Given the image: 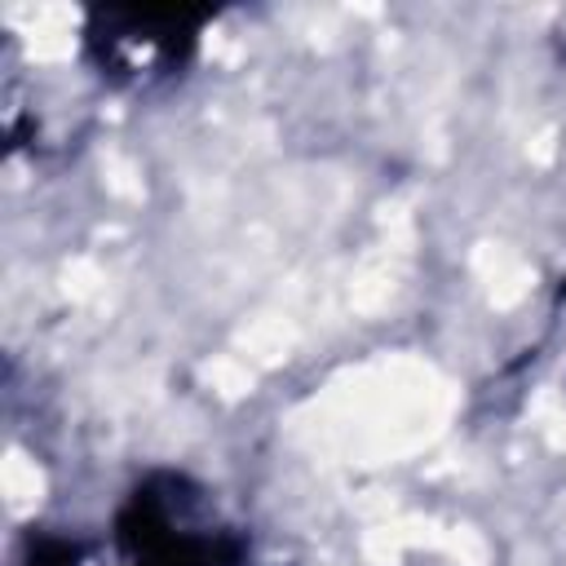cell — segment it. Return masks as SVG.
Returning <instances> with one entry per match:
<instances>
[{
    "label": "cell",
    "instance_id": "1",
    "mask_svg": "<svg viewBox=\"0 0 566 566\" xmlns=\"http://www.w3.org/2000/svg\"><path fill=\"white\" fill-rule=\"evenodd\" d=\"M111 548L119 566H243L248 539L186 473L155 469L119 504Z\"/></svg>",
    "mask_w": 566,
    "mask_h": 566
},
{
    "label": "cell",
    "instance_id": "2",
    "mask_svg": "<svg viewBox=\"0 0 566 566\" xmlns=\"http://www.w3.org/2000/svg\"><path fill=\"white\" fill-rule=\"evenodd\" d=\"M203 22V9L106 4L93 9L84 22V53L102 80L133 93H150L181 80V71L195 62Z\"/></svg>",
    "mask_w": 566,
    "mask_h": 566
},
{
    "label": "cell",
    "instance_id": "3",
    "mask_svg": "<svg viewBox=\"0 0 566 566\" xmlns=\"http://www.w3.org/2000/svg\"><path fill=\"white\" fill-rule=\"evenodd\" d=\"M22 566H119V562H115V548H106V544L44 531V535L27 539Z\"/></svg>",
    "mask_w": 566,
    "mask_h": 566
},
{
    "label": "cell",
    "instance_id": "4",
    "mask_svg": "<svg viewBox=\"0 0 566 566\" xmlns=\"http://www.w3.org/2000/svg\"><path fill=\"white\" fill-rule=\"evenodd\" d=\"M562 296H566V287H562Z\"/></svg>",
    "mask_w": 566,
    "mask_h": 566
}]
</instances>
